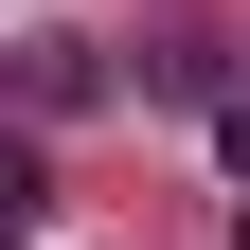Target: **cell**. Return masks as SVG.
Returning <instances> with one entry per match:
<instances>
[{
    "label": "cell",
    "instance_id": "6da1fadb",
    "mask_svg": "<svg viewBox=\"0 0 250 250\" xmlns=\"http://www.w3.org/2000/svg\"><path fill=\"white\" fill-rule=\"evenodd\" d=\"M0 89H18L36 125H72V107H107V36H54V18H36V36H0Z\"/></svg>",
    "mask_w": 250,
    "mask_h": 250
},
{
    "label": "cell",
    "instance_id": "7a4b0ae2",
    "mask_svg": "<svg viewBox=\"0 0 250 250\" xmlns=\"http://www.w3.org/2000/svg\"><path fill=\"white\" fill-rule=\"evenodd\" d=\"M0 250H36V143H0Z\"/></svg>",
    "mask_w": 250,
    "mask_h": 250
},
{
    "label": "cell",
    "instance_id": "3957f363",
    "mask_svg": "<svg viewBox=\"0 0 250 250\" xmlns=\"http://www.w3.org/2000/svg\"><path fill=\"white\" fill-rule=\"evenodd\" d=\"M214 161H232V179H250V107H214Z\"/></svg>",
    "mask_w": 250,
    "mask_h": 250
},
{
    "label": "cell",
    "instance_id": "277c9868",
    "mask_svg": "<svg viewBox=\"0 0 250 250\" xmlns=\"http://www.w3.org/2000/svg\"><path fill=\"white\" fill-rule=\"evenodd\" d=\"M232 250H250V214H232Z\"/></svg>",
    "mask_w": 250,
    "mask_h": 250
}]
</instances>
